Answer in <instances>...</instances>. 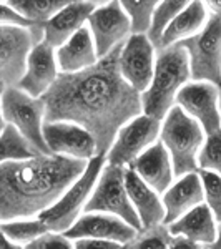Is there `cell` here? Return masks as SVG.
Listing matches in <instances>:
<instances>
[{"label": "cell", "mask_w": 221, "mask_h": 249, "mask_svg": "<svg viewBox=\"0 0 221 249\" xmlns=\"http://www.w3.org/2000/svg\"><path fill=\"white\" fill-rule=\"evenodd\" d=\"M87 27L92 32L98 57L103 58L122 47L131 37V23L122 2H102L88 18Z\"/></svg>", "instance_id": "cell-11"}, {"label": "cell", "mask_w": 221, "mask_h": 249, "mask_svg": "<svg viewBox=\"0 0 221 249\" xmlns=\"http://www.w3.org/2000/svg\"><path fill=\"white\" fill-rule=\"evenodd\" d=\"M160 133L162 122L147 115L136 116L118 131L110 151L105 156L107 164L128 168L148 148L160 142Z\"/></svg>", "instance_id": "cell-9"}, {"label": "cell", "mask_w": 221, "mask_h": 249, "mask_svg": "<svg viewBox=\"0 0 221 249\" xmlns=\"http://www.w3.org/2000/svg\"><path fill=\"white\" fill-rule=\"evenodd\" d=\"M60 77L57 50L42 42L32 50L27 71L18 88L32 98H43Z\"/></svg>", "instance_id": "cell-16"}, {"label": "cell", "mask_w": 221, "mask_h": 249, "mask_svg": "<svg viewBox=\"0 0 221 249\" xmlns=\"http://www.w3.org/2000/svg\"><path fill=\"white\" fill-rule=\"evenodd\" d=\"M128 168L133 170L158 195H163L176 179L171 156L162 142L155 143L151 148H148Z\"/></svg>", "instance_id": "cell-19"}, {"label": "cell", "mask_w": 221, "mask_h": 249, "mask_svg": "<svg viewBox=\"0 0 221 249\" xmlns=\"http://www.w3.org/2000/svg\"><path fill=\"white\" fill-rule=\"evenodd\" d=\"M107 164L105 156H95L88 161L85 173L72 184L65 195L58 199L50 210L38 216L40 219L48 226V230L54 232H65L78 221L80 216L85 213V206L93 193L98 178L102 175L103 168Z\"/></svg>", "instance_id": "cell-5"}, {"label": "cell", "mask_w": 221, "mask_h": 249, "mask_svg": "<svg viewBox=\"0 0 221 249\" xmlns=\"http://www.w3.org/2000/svg\"><path fill=\"white\" fill-rule=\"evenodd\" d=\"M136 232L138 231L133 226H130L118 216L107 213H83L77 223L65 232V236L72 241L90 238L111 241L125 246L135 238Z\"/></svg>", "instance_id": "cell-15"}, {"label": "cell", "mask_w": 221, "mask_h": 249, "mask_svg": "<svg viewBox=\"0 0 221 249\" xmlns=\"http://www.w3.org/2000/svg\"><path fill=\"white\" fill-rule=\"evenodd\" d=\"M75 249H123L122 244L111 243V241H102V239H90L83 238L74 241Z\"/></svg>", "instance_id": "cell-33"}, {"label": "cell", "mask_w": 221, "mask_h": 249, "mask_svg": "<svg viewBox=\"0 0 221 249\" xmlns=\"http://www.w3.org/2000/svg\"><path fill=\"white\" fill-rule=\"evenodd\" d=\"M180 45L188 53L191 82H208L221 88V18L210 15L204 29Z\"/></svg>", "instance_id": "cell-8"}, {"label": "cell", "mask_w": 221, "mask_h": 249, "mask_svg": "<svg viewBox=\"0 0 221 249\" xmlns=\"http://www.w3.org/2000/svg\"><path fill=\"white\" fill-rule=\"evenodd\" d=\"M7 3L29 20L45 25L70 2L65 0H5Z\"/></svg>", "instance_id": "cell-26"}, {"label": "cell", "mask_w": 221, "mask_h": 249, "mask_svg": "<svg viewBox=\"0 0 221 249\" xmlns=\"http://www.w3.org/2000/svg\"><path fill=\"white\" fill-rule=\"evenodd\" d=\"M200 170L211 171L221 176V131L206 136L202 151L198 156Z\"/></svg>", "instance_id": "cell-31"}, {"label": "cell", "mask_w": 221, "mask_h": 249, "mask_svg": "<svg viewBox=\"0 0 221 249\" xmlns=\"http://www.w3.org/2000/svg\"><path fill=\"white\" fill-rule=\"evenodd\" d=\"M190 2H183V0H165V2H158L153 20H151V27L148 30L147 37L153 43L155 48L158 50L160 42H162L163 34L170 27V23L178 17L180 12H183L188 7Z\"/></svg>", "instance_id": "cell-27"}, {"label": "cell", "mask_w": 221, "mask_h": 249, "mask_svg": "<svg viewBox=\"0 0 221 249\" xmlns=\"http://www.w3.org/2000/svg\"><path fill=\"white\" fill-rule=\"evenodd\" d=\"M170 249H204L202 244L193 243V241L183 238V236H173Z\"/></svg>", "instance_id": "cell-34"}, {"label": "cell", "mask_w": 221, "mask_h": 249, "mask_svg": "<svg viewBox=\"0 0 221 249\" xmlns=\"http://www.w3.org/2000/svg\"><path fill=\"white\" fill-rule=\"evenodd\" d=\"M2 123L17 128L40 155H52L43 136L45 102L42 98H32L18 87L2 90Z\"/></svg>", "instance_id": "cell-6"}, {"label": "cell", "mask_w": 221, "mask_h": 249, "mask_svg": "<svg viewBox=\"0 0 221 249\" xmlns=\"http://www.w3.org/2000/svg\"><path fill=\"white\" fill-rule=\"evenodd\" d=\"M23 249H75V244L62 232L48 231Z\"/></svg>", "instance_id": "cell-32"}, {"label": "cell", "mask_w": 221, "mask_h": 249, "mask_svg": "<svg viewBox=\"0 0 221 249\" xmlns=\"http://www.w3.org/2000/svg\"><path fill=\"white\" fill-rule=\"evenodd\" d=\"M165 206V223L166 226L183 218L186 213L195 210L204 203V193L200 173H190L182 178H176L175 183L162 195Z\"/></svg>", "instance_id": "cell-18"}, {"label": "cell", "mask_w": 221, "mask_h": 249, "mask_svg": "<svg viewBox=\"0 0 221 249\" xmlns=\"http://www.w3.org/2000/svg\"><path fill=\"white\" fill-rule=\"evenodd\" d=\"M125 184L128 196L131 199L136 214L142 221L143 228L158 226L165 223V206L162 195H158L153 188H150L138 175L127 168L125 171ZM142 228V230H143Z\"/></svg>", "instance_id": "cell-20"}, {"label": "cell", "mask_w": 221, "mask_h": 249, "mask_svg": "<svg viewBox=\"0 0 221 249\" xmlns=\"http://www.w3.org/2000/svg\"><path fill=\"white\" fill-rule=\"evenodd\" d=\"M43 136L52 155L90 161L98 156L96 142L85 128L67 122H45Z\"/></svg>", "instance_id": "cell-14"}, {"label": "cell", "mask_w": 221, "mask_h": 249, "mask_svg": "<svg viewBox=\"0 0 221 249\" xmlns=\"http://www.w3.org/2000/svg\"><path fill=\"white\" fill-rule=\"evenodd\" d=\"M220 111H221V95H220Z\"/></svg>", "instance_id": "cell-38"}, {"label": "cell", "mask_w": 221, "mask_h": 249, "mask_svg": "<svg viewBox=\"0 0 221 249\" xmlns=\"http://www.w3.org/2000/svg\"><path fill=\"white\" fill-rule=\"evenodd\" d=\"M160 142L171 156L175 178L200 171L198 156L206 142V133L178 105L162 122Z\"/></svg>", "instance_id": "cell-4"}, {"label": "cell", "mask_w": 221, "mask_h": 249, "mask_svg": "<svg viewBox=\"0 0 221 249\" xmlns=\"http://www.w3.org/2000/svg\"><path fill=\"white\" fill-rule=\"evenodd\" d=\"M208 18H210V12H208L204 2H198V0L190 2L186 9L180 12L178 17L170 23V27L163 34L158 50L178 45L184 40L198 35L204 29Z\"/></svg>", "instance_id": "cell-23"}, {"label": "cell", "mask_w": 221, "mask_h": 249, "mask_svg": "<svg viewBox=\"0 0 221 249\" xmlns=\"http://www.w3.org/2000/svg\"><path fill=\"white\" fill-rule=\"evenodd\" d=\"M0 161H27L40 153L37 148L25 138L17 128H14L9 123H2V136H0Z\"/></svg>", "instance_id": "cell-24"}, {"label": "cell", "mask_w": 221, "mask_h": 249, "mask_svg": "<svg viewBox=\"0 0 221 249\" xmlns=\"http://www.w3.org/2000/svg\"><path fill=\"white\" fill-rule=\"evenodd\" d=\"M156 48L147 35H131L120 48L118 70L138 93H145L155 75Z\"/></svg>", "instance_id": "cell-13"}, {"label": "cell", "mask_w": 221, "mask_h": 249, "mask_svg": "<svg viewBox=\"0 0 221 249\" xmlns=\"http://www.w3.org/2000/svg\"><path fill=\"white\" fill-rule=\"evenodd\" d=\"M98 52H96L93 37L88 27H83L77 32L65 45L57 48V62L60 73L74 75L83 70H88L98 63Z\"/></svg>", "instance_id": "cell-21"}, {"label": "cell", "mask_w": 221, "mask_h": 249, "mask_svg": "<svg viewBox=\"0 0 221 249\" xmlns=\"http://www.w3.org/2000/svg\"><path fill=\"white\" fill-rule=\"evenodd\" d=\"M200 178H202L204 203L211 210L215 219L221 223V176L211 171L200 170Z\"/></svg>", "instance_id": "cell-30"}, {"label": "cell", "mask_w": 221, "mask_h": 249, "mask_svg": "<svg viewBox=\"0 0 221 249\" xmlns=\"http://www.w3.org/2000/svg\"><path fill=\"white\" fill-rule=\"evenodd\" d=\"M191 82L190 60L186 50L180 45L156 52L155 75L148 90L142 93L143 115L163 122L176 107V96Z\"/></svg>", "instance_id": "cell-3"}, {"label": "cell", "mask_w": 221, "mask_h": 249, "mask_svg": "<svg viewBox=\"0 0 221 249\" xmlns=\"http://www.w3.org/2000/svg\"><path fill=\"white\" fill-rule=\"evenodd\" d=\"M88 161L38 155L0 163V221L38 218L85 173Z\"/></svg>", "instance_id": "cell-2"}, {"label": "cell", "mask_w": 221, "mask_h": 249, "mask_svg": "<svg viewBox=\"0 0 221 249\" xmlns=\"http://www.w3.org/2000/svg\"><path fill=\"white\" fill-rule=\"evenodd\" d=\"M2 236L12 241L17 246H29L40 236L48 232V226L40 218H27V219H12L2 221Z\"/></svg>", "instance_id": "cell-25"}, {"label": "cell", "mask_w": 221, "mask_h": 249, "mask_svg": "<svg viewBox=\"0 0 221 249\" xmlns=\"http://www.w3.org/2000/svg\"><path fill=\"white\" fill-rule=\"evenodd\" d=\"M168 228L173 236H183L193 243L202 244L203 248L213 246L218 238V221L206 203L196 206Z\"/></svg>", "instance_id": "cell-22"}, {"label": "cell", "mask_w": 221, "mask_h": 249, "mask_svg": "<svg viewBox=\"0 0 221 249\" xmlns=\"http://www.w3.org/2000/svg\"><path fill=\"white\" fill-rule=\"evenodd\" d=\"M102 5V2H70L63 10H60L52 20L43 25V42L52 48H60L74 37L77 32L87 27L88 18Z\"/></svg>", "instance_id": "cell-17"}, {"label": "cell", "mask_w": 221, "mask_h": 249, "mask_svg": "<svg viewBox=\"0 0 221 249\" xmlns=\"http://www.w3.org/2000/svg\"><path fill=\"white\" fill-rule=\"evenodd\" d=\"M210 15H216L218 18H221V0L220 2H204Z\"/></svg>", "instance_id": "cell-35"}, {"label": "cell", "mask_w": 221, "mask_h": 249, "mask_svg": "<svg viewBox=\"0 0 221 249\" xmlns=\"http://www.w3.org/2000/svg\"><path fill=\"white\" fill-rule=\"evenodd\" d=\"M120 48L88 70L60 73L42 98L45 122H67L85 128L95 138L100 156H107L118 131L128 122L143 115L142 93L128 85L118 70Z\"/></svg>", "instance_id": "cell-1"}, {"label": "cell", "mask_w": 221, "mask_h": 249, "mask_svg": "<svg viewBox=\"0 0 221 249\" xmlns=\"http://www.w3.org/2000/svg\"><path fill=\"white\" fill-rule=\"evenodd\" d=\"M220 95L221 88L213 83L190 82L176 96V105L200 123L206 136H210L221 131Z\"/></svg>", "instance_id": "cell-12"}, {"label": "cell", "mask_w": 221, "mask_h": 249, "mask_svg": "<svg viewBox=\"0 0 221 249\" xmlns=\"http://www.w3.org/2000/svg\"><path fill=\"white\" fill-rule=\"evenodd\" d=\"M173 234L166 224L143 228L136 232V236L123 249H170Z\"/></svg>", "instance_id": "cell-28"}, {"label": "cell", "mask_w": 221, "mask_h": 249, "mask_svg": "<svg viewBox=\"0 0 221 249\" xmlns=\"http://www.w3.org/2000/svg\"><path fill=\"white\" fill-rule=\"evenodd\" d=\"M122 7L130 18L131 35H147L151 27V20H153V14L158 7V2H153V0H148V2L125 0V2H122Z\"/></svg>", "instance_id": "cell-29"}, {"label": "cell", "mask_w": 221, "mask_h": 249, "mask_svg": "<svg viewBox=\"0 0 221 249\" xmlns=\"http://www.w3.org/2000/svg\"><path fill=\"white\" fill-rule=\"evenodd\" d=\"M38 45L32 30L0 27V83L2 90L18 87L27 71L30 53Z\"/></svg>", "instance_id": "cell-10"}, {"label": "cell", "mask_w": 221, "mask_h": 249, "mask_svg": "<svg viewBox=\"0 0 221 249\" xmlns=\"http://www.w3.org/2000/svg\"><path fill=\"white\" fill-rule=\"evenodd\" d=\"M125 171L127 168L105 164L85 206V213H107V214L118 216L130 226H133L136 231H140L143 226L128 196Z\"/></svg>", "instance_id": "cell-7"}, {"label": "cell", "mask_w": 221, "mask_h": 249, "mask_svg": "<svg viewBox=\"0 0 221 249\" xmlns=\"http://www.w3.org/2000/svg\"><path fill=\"white\" fill-rule=\"evenodd\" d=\"M204 249H208V248H204Z\"/></svg>", "instance_id": "cell-39"}, {"label": "cell", "mask_w": 221, "mask_h": 249, "mask_svg": "<svg viewBox=\"0 0 221 249\" xmlns=\"http://www.w3.org/2000/svg\"><path fill=\"white\" fill-rule=\"evenodd\" d=\"M208 249H221V223L218 224V238H216L215 244H213V246H210Z\"/></svg>", "instance_id": "cell-37"}, {"label": "cell", "mask_w": 221, "mask_h": 249, "mask_svg": "<svg viewBox=\"0 0 221 249\" xmlns=\"http://www.w3.org/2000/svg\"><path fill=\"white\" fill-rule=\"evenodd\" d=\"M2 249H23L22 246H17L12 241H9L7 238H2Z\"/></svg>", "instance_id": "cell-36"}]
</instances>
